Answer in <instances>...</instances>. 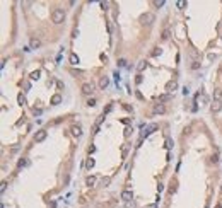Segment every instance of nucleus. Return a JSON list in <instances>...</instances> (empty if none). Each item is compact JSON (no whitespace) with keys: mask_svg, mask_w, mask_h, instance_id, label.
<instances>
[{"mask_svg":"<svg viewBox=\"0 0 222 208\" xmlns=\"http://www.w3.org/2000/svg\"><path fill=\"white\" fill-rule=\"evenodd\" d=\"M154 113H159V114H164L166 113V106H164V104H161V102H157L156 104V106H154Z\"/></svg>","mask_w":222,"mask_h":208,"instance_id":"nucleus-9","label":"nucleus"},{"mask_svg":"<svg viewBox=\"0 0 222 208\" xmlns=\"http://www.w3.org/2000/svg\"><path fill=\"white\" fill-rule=\"evenodd\" d=\"M5 188H7V182H2V188H0V189H2V193H4V191H5Z\"/></svg>","mask_w":222,"mask_h":208,"instance_id":"nucleus-35","label":"nucleus"},{"mask_svg":"<svg viewBox=\"0 0 222 208\" xmlns=\"http://www.w3.org/2000/svg\"><path fill=\"white\" fill-rule=\"evenodd\" d=\"M222 109V101H213L212 104H210V111L212 113H219Z\"/></svg>","mask_w":222,"mask_h":208,"instance_id":"nucleus-6","label":"nucleus"},{"mask_svg":"<svg viewBox=\"0 0 222 208\" xmlns=\"http://www.w3.org/2000/svg\"><path fill=\"white\" fill-rule=\"evenodd\" d=\"M92 92H94V85H92V84H84L82 85V94H86V95H91Z\"/></svg>","mask_w":222,"mask_h":208,"instance_id":"nucleus-5","label":"nucleus"},{"mask_svg":"<svg viewBox=\"0 0 222 208\" xmlns=\"http://www.w3.org/2000/svg\"><path fill=\"white\" fill-rule=\"evenodd\" d=\"M166 147H167V148L173 147V140H171V138H166Z\"/></svg>","mask_w":222,"mask_h":208,"instance_id":"nucleus-25","label":"nucleus"},{"mask_svg":"<svg viewBox=\"0 0 222 208\" xmlns=\"http://www.w3.org/2000/svg\"><path fill=\"white\" fill-rule=\"evenodd\" d=\"M213 99H215V101H220L222 99V91H220V89H215V91H213Z\"/></svg>","mask_w":222,"mask_h":208,"instance_id":"nucleus-18","label":"nucleus"},{"mask_svg":"<svg viewBox=\"0 0 222 208\" xmlns=\"http://www.w3.org/2000/svg\"><path fill=\"white\" fill-rule=\"evenodd\" d=\"M147 208H157V205L154 203V205H147Z\"/></svg>","mask_w":222,"mask_h":208,"instance_id":"nucleus-38","label":"nucleus"},{"mask_svg":"<svg viewBox=\"0 0 222 208\" xmlns=\"http://www.w3.org/2000/svg\"><path fill=\"white\" fill-rule=\"evenodd\" d=\"M125 206H126V208H135V203H133V199H132V201H128V203H125Z\"/></svg>","mask_w":222,"mask_h":208,"instance_id":"nucleus-26","label":"nucleus"},{"mask_svg":"<svg viewBox=\"0 0 222 208\" xmlns=\"http://www.w3.org/2000/svg\"><path fill=\"white\" fill-rule=\"evenodd\" d=\"M87 106H91V108H92V106H96V101H94V99H89V101H87Z\"/></svg>","mask_w":222,"mask_h":208,"instance_id":"nucleus-31","label":"nucleus"},{"mask_svg":"<svg viewBox=\"0 0 222 208\" xmlns=\"http://www.w3.org/2000/svg\"><path fill=\"white\" fill-rule=\"evenodd\" d=\"M108 5H109V4H108V2H101V7H103V9H104V10H106V9H108Z\"/></svg>","mask_w":222,"mask_h":208,"instance_id":"nucleus-33","label":"nucleus"},{"mask_svg":"<svg viewBox=\"0 0 222 208\" xmlns=\"http://www.w3.org/2000/svg\"><path fill=\"white\" fill-rule=\"evenodd\" d=\"M50 102H51L53 106H58V104L62 102V95H60V94H53V95H51V101H50Z\"/></svg>","mask_w":222,"mask_h":208,"instance_id":"nucleus-12","label":"nucleus"},{"mask_svg":"<svg viewBox=\"0 0 222 208\" xmlns=\"http://www.w3.org/2000/svg\"><path fill=\"white\" fill-rule=\"evenodd\" d=\"M157 55H161V48H154V51H152V57H157Z\"/></svg>","mask_w":222,"mask_h":208,"instance_id":"nucleus-24","label":"nucleus"},{"mask_svg":"<svg viewBox=\"0 0 222 208\" xmlns=\"http://www.w3.org/2000/svg\"><path fill=\"white\" fill-rule=\"evenodd\" d=\"M22 165H26V161L22 159V161H19V167H22Z\"/></svg>","mask_w":222,"mask_h":208,"instance_id":"nucleus-36","label":"nucleus"},{"mask_svg":"<svg viewBox=\"0 0 222 208\" xmlns=\"http://www.w3.org/2000/svg\"><path fill=\"white\" fill-rule=\"evenodd\" d=\"M145 67H147V63H145V61H140V63H139V72H142Z\"/></svg>","mask_w":222,"mask_h":208,"instance_id":"nucleus-22","label":"nucleus"},{"mask_svg":"<svg viewBox=\"0 0 222 208\" xmlns=\"http://www.w3.org/2000/svg\"><path fill=\"white\" fill-rule=\"evenodd\" d=\"M135 82H137V84H142V75H137V78H135Z\"/></svg>","mask_w":222,"mask_h":208,"instance_id":"nucleus-34","label":"nucleus"},{"mask_svg":"<svg viewBox=\"0 0 222 208\" xmlns=\"http://www.w3.org/2000/svg\"><path fill=\"white\" fill-rule=\"evenodd\" d=\"M109 184H111V178H109V176H106V178H103V179H101V186L108 188Z\"/></svg>","mask_w":222,"mask_h":208,"instance_id":"nucleus-15","label":"nucleus"},{"mask_svg":"<svg viewBox=\"0 0 222 208\" xmlns=\"http://www.w3.org/2000/svg\"><path fill=\"white\" fill-rule=\"evenodd\" d=\"M215 208H222V206H220V205H217V206H215Z\"/></svg>","mask_w":222,"mask_h":208,"instance_id":"nucleus-39","label":"nucleus"},{"mask_svg":"<svg viewBox=\"0 0 222 208\" xmlns=\"http://www.w3.org/2000/svg\"><path fill=\"white\" fill-rule=\"evenodd\" d=\"M44 138H46V131H44V130H39L38 133L34 135V142H38V143H39V142H43Z\"/></svg>","mask_w":222,"mask_h":208,"instance_id":"nucleus-8","label":"nucleus"},{"mask_svg":"<svg viewBox=\"0 0 222 208\" xmlns=\"http://www.w3.org/2000/svg\"><path fill=\"white\" fill-rule=\"evenodd\" d=\"M39 75H41V72H39V70H34V72H31L29 78H31V80H38Z\"/></svg>","mask_w":222,"mask_h":208,"instance_id":"nucleus-17","label":"nucleus"},{"mask_svg":"<svg viewBox=\"0 0 222 208\" xmlns=\"http://www.w3.org/2000/svg\"><path fill=\"white\" fill-rule=\"evenodd\" d=\"M154 21H156V16H154V14H150V12H145V14H142V16H140V22H142L144 26H152Z\"/></svg>","mask_w":222,"mask_h":208,"instance_id":"nucleus-1","label":"nucleus"},{"mask_svg":"<svg viewBox=\"0 0 222 208\" xmlns=\"http://www.w3.org/2000/svg\"><path fill=\"white\" fill-rule=\"evenodd\" d=\"M123 108H125L126 111H130V113H133V108H132V106H128V104H123Z\"/></svg>","mask_w":222,"mask_h":208,"instance_id":"nucleus-30","label":"nucleus"},{"mask_svg":"<svg viewBox=\"0 0 222 208\" xmlns=\"http://www.w3.org/2000/svg\"><path fill=\"white\" fill-rule=\"evenodd\" d=\"M176 5H178L179 9H181V7H185V5H186V2H183V0H179V2H176Z\"/></svg>","mask_w":222,"mask_h":208,"instance_id":"nucleus-29","label":"nucleus"},{"mask_svg":"<svg viewBox=\"0 0 222 208\" xmlns=\"http://www.w3.org/2000/svg\"><path fill=\"white\" fill-rule=\"evenodd\" d=\"M108 85H109V78H108V77H101V80H99V87H101V89H106Z\"/></svg>","mask_w":222,"mask_h":208,"instance_id":"nucleus-13","label":"nucleus"},{"mask_svg":"<svg viewBox=\"0 0 222 208\" xmlns=\"http://www.w3.org/2000/svg\"><path fill=\"white\" fill-rule=\"evenodd\" d=\"M154 130H157V125L154 123V125H150V126H147V128H144L142 130V133H140V138H145V137H149V135L152 133Z\"/></svg>","mask_w":222,"mask_h":208,"instance_id":"nucleus-3","label":"nucleus"},{"mask_svg":"<svg viewBox=\"0 0 222 208\" xmlns=\"http://www.w3.org/2000/svg\"><path fill=\"white\" fill-rule=\"evenodd\" d=\"M118 65H120V67H125L126 65V60H123V58H122V60L118 61Z\"/></svg>","mask_w":222,"mask_h":208,"instance_id":"nucleus-32","label":"nucleus"},{"mask_svg":"<svg viewBox=\"0 0 222 208\" xmlns=\"http://www.w3.org/2000/svg\"><path fill=\"white\" fill-rule=\"evenodd\" d=\"M70 131H72L74 137H80V135H82V128H80V125H74L72 128H70Z\"/></svg>","mask_w":222,"mask_h":208,"instance_id":"nucleus-10","label":"nucleus"},{"mask_svg":"<svg viewBox=\"0 0 222 208\" xmlns=\"http://www.w3.org/2000/svg\"><path fill=\"white\" fill-rule=\"evenodd\" d=\"M86 184L87 186H94V184H96V178H94V176H89V178L86 179Z\"/></svg>","mask_w":222,"mask_h":208,"instance_id":"nucleus-19","label":"nucleus"},{"mask_svg":"<svg viewBox=\"0 0 222 208\" xmlns=\"http://www.w3.org/2000/svg\"><path fill=\"white\" fill-rule=\"evenodd\" d=\"M29 46L33 48V50H36V48H39V46H41V41H39L38 38H31V41H29Z\"/></svg>","mask_w":222,"mask_h":208,"instance_id":"nucleus-11","label":"nucleus"},{"mask_svg":"<svg viewBox=\"0 0 222 208\" xmlns=\"http://www.w3.org/2000/svg\"><path fill=\"white\" fill-rule=\"evenodd\" d=\"M103 120H104V114H101V116H99V118H97V120H96V126H99L101 123H103Z\"/></svg>","mask_w":222,"mask_h":208,"instance_id":"nucleus-23","label":"nucleus"},{"mask_svg":"<svg viewBox=\"0 0 222 208\" xmlns=\"http://www.w3.org/2000/svg\"><path fill=\"white\" fill-rule=\"evenodd\" d=\"M164 4H166L164 0H156V2H154V5H156V7H162Z\"/></svg>","mask_w":222,"mask_h":208,"instance_id":"nucleus-21","label":"nucleus"},{"mask_svg":"<svg viewBox=\"0 0 222 208\" xmlns=\"http://www.w3.org/2000/svg\"><path fill=\"white\" fill-rule=\"evenodd\" d=\"M51 19H53V22H55V24H60V22H63V19H65V12H63V9H55V10H53Z\"/></svg>","mask_w":222,"mask_h":208,"instance_id":"nucleus-2","label":"nucleus"},{"mask_svg":"<svg viewBox=\"0 0 222 208\" xmlns=\"http://www.w3.org/2000/svg\"><path fill=\"white\" fill-rule=\"evenodd\" d=\"M122 199L125 201V203L132 201V199H133V193H132V191H128V189H125V191L122 193Z\"/></svg>","mask_w":222,"mask_h":208,"instance_id":"nucleus-7","label":"nucleus"},{"mask_svg":"<svg viewBox=\"0 0 222 208\" xmlns=\"http://www.w3.org/2000/svg\"><path fill=\"white\" fill-rule=\"evenodd\" d=\"M176 89H178V82H176V80H169V82L166 84V92H167V94H173Z\"/></svg>","mask_w":222,"mask_h":208,"instance_id":"nucleus-4","label":"nucleus"},{"mask_svg":"<svg viewBox=\"0 0 222 208\" xmlns=\"http://www.w3.org/2000/svg\"><path fill=\"white\" fill-rule=\"evenodd\" d=\"M17 102L21 104V106H24V104H26V97H24V94H19L17 95Z\"/></svg>","mask_w":222,"mask_h":208,"instance_id":"nucleus-20","label":"nucleus"},{"mask_svg":"<svg viewBox=\"0 0 222 208\" xmlns=\"http://www.w3.org/2000/svg\"><path fill=\"white\" fill-rule=\"evenodd\" d=\"M57 85H58V89H60V91L63 89V82H57Z\"/></svg>","mask_w":222,"mask_h":208,"instance_id":"nucleus-37","label":"nucleus"},{"mask_svg":"<svg viewBox=\"0 0 222 208\" xmlns=\"http://www.w3.org/2000/svg\"><path fill=\"white\" fill-rule=\"evenodd\" d=\"M69 61H70V65H77V63H79L80 60H79V57L75 55V53H72V55L69 57Z\"/></svg>","mask_w":222,"mask_h":208,"instance_id":"nucleus-14","label":"nucleus"},{"mask_svg":"<svg viewBox=\"0 0 222 208\" xmlns=\"http://www.w3.org/2000/svg\"><path fill=\"white\" fill-rule=\"evenodd\" d=\"M167 99H169V95H161V97H159V102H164V101H167Z\"/></svg>","mask_w":222,"mask_h":208,"instance_id":"nucleus-27","label":"nucleus"},{"mask_svg":"<svg viewBox=\"0 0 222 208\" xmlns=\"http://www.w3.org/2000/svg\"><path fill=\"white\" fill-rule=\"evenodd\" d=\"M94 164H96V161H94L92 157H89V159L86 161V167H87V169H92V167H94Z\"/></svg>","mask_w":222,"mask_h":208,"instance_id":"nucleus-16","label":"nucleus"},{"mask_svg":"<svg viewBox=\"0 0 222 208\" xmlns=\"http://www.w3.org/2000/svg\"><path fill=\"white\" fill-rule=\"evenodd\" d=\"M169 38V29H166L164 33H162V39H167Z\"/></svg>","mask_w":222,"mask_h":208,"instance_id":"nucleus-28","label":"nucleus"}]
</instances>
